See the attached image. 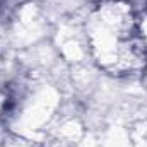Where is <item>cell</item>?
Here are the masks:
<instances>
[{
    "label": "cell",
    "instance_id": "6da1fadb",
    "mask_svg": "<svg viewBox=\"0 0 147 147\" xmlns=\"http://www.w3.org/2000/svg\"><path fill=\"white\" fill-rule=\"evenodd\" d=\"M87 41L98 65L113 75L146 69L147 45L128 0H101L87 19Z\"/></svg>",
    "mask_w": 147,
    "mask_h": 147
},
{
    "label": "cell",
    "instance_id": "7a4b0ae2",
    "mask_svg": "<svg viewBox=\"0 0 147 147\" xmlns=\"http://www.w3.org/2000/svg\"><path fill=\"white\" fill-rule=\"evenodd\" d=\"M2 2H3V0H0V3H2Z\"/></svg>",
    "mask_w": 147,
    "mask_h": 147
}]
</instances>
